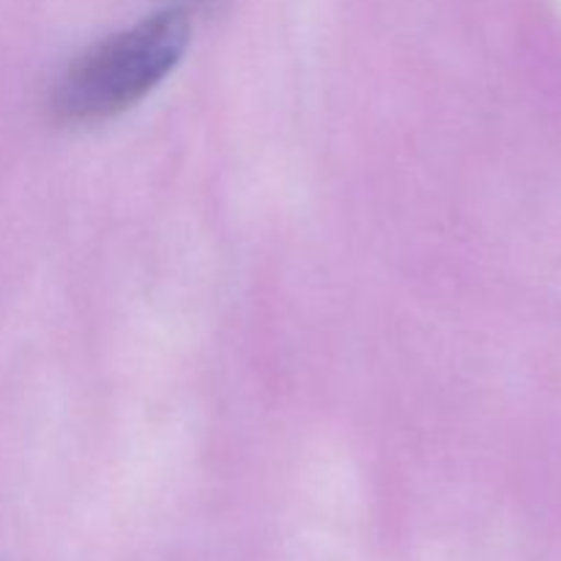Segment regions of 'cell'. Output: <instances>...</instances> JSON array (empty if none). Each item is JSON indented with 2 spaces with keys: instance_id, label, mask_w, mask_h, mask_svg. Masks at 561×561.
I'll return each mask as SVG.
<instances>
[{
  "instance_id": "cell-1",
  "label": "cell",
  "mask_w": 561,
  "mask_h": 561,
  "mask_svg": "<svg viewBox=\"0 0 561 561\" xmlns=\"http://www.w3.org/2000/svg\"><path fill=\"white\" fill-rule=\"evenodd\" d=\"M190 44V20L164 9L107 36L60 75L53 113L60 124H99L146 99L179 66Z\"/></svg>"
}]
</instances>
